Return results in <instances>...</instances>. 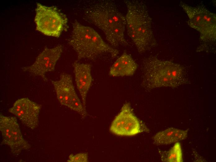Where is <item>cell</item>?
<instances>
[{
	"mask_svg": "<svg viewBox=\"0 0 216 162\" xmlns=\"http://www.w3.org/2000/svg\"><path fill=\"white\" fill-rule=\"evenodd\" d=\"M137 68V64L131 56L124 52L112 65L109 74L114 77L132 76Z\"/></svg>",
	"mask_w": 216,
	"mask_h": 162,
	"instance_id": "4fadbf2b",
	"label": "cell"
},
{
	"mask_svg": "<svg viewBox=\"0 0 216 162\" xmlns=\"http://www.w3.org/2000/svg\"><path fill=\"white\" fill-rule=\"evenodd\" d=\"M188 131V129L182 130L169 128L157 133L153 137V139L156 145H168L186 139Z\"/></svg>",
	"mask_w": 216,
	"mask_h": 162,
	"instance_id": "5bb4252c",
	"label": "cell"
},
{
	"mask_svg": "<svg viewBox=\"0 0 216 162\" xmlns=\"http://www.w3.org/2000/svg\"><path fill=\"white\" fill-rule=\"evenodd\" d=\"M142 86L151 90L161 87L176 88L186 81L184 70L180 65L151 56L142 64Z\"/></svg>",
	"mask_w": 216,
	"mask_h": 162,
	"instance_id": "3957f363",
	"label": "cell"
},
{
	"mask_svg": "<svg viewBox=\"0 0 216 162\" xmlns=\"http://www.w3.org/2000/svg\"><path fill=\"white\" fill-rule=\"evenodd\" d=\"M110 130L113 133L120 136H133L150 131L134 114L130 104L128 102L124 104L112 122Z\"/></svg>",
	"mask_w": 216,
	"mask_h": 162,
	"instance_id": "52a82bcc",
	"label": "cell"
},
{
	"mask_svg": "<svg viewBox=\"0 0 216 162\" xmlns=\"http://www.w3.org/2000/svg\"><path fill=\"white\" fill-rule=\"evenodd\" d=\"M73 66L75 83L81 96L83 105L86 109L87 94L92 80V66L90 64L74 61Z\"/></svg>",
	"mask_w": 216,
	"mask_h": 162,
	"instance_id": "7c38bea8",
	"label": "cell"
},
{
	"mask_svg": "<svg viewBox=\"0 0 216 162\" xmlns=\"http://www.w3.org/2000/svg\"><path fill=\"white\" fill-rule=\"evenodd\" d=\"M82 12L84 19L101 30L112 45L116 47L128 45L124 35L125 17L119 10L114 2L89 1L83 6Z\"/></svg>",
	"mask_w": 216,
	"mask_h": 162,
	"instance_id": "6da1fadb",
	"label": "cell"
},
{
	"mask_svg": "<svg viewBox=\"0 0 216 162\" xmlns=\"http://www.w3.org/2000/svg\"><path fill=\"white\" fill-rule=\"evenodd\" d=\"M179 5L189 18V26L198 31L201 39L214 41L216 39V15L203 6L192 7L181 2Z\"/></svg>",
	"mask_w": 216,
	"mask_h": 162,
	"instance_id": "8992f818",
	"label": "cell"
},
{
	"mask_svg": "<svg viewBox=\"0 0 216 162\" xmlns=\"http://www.w3.org/2000/svg\"><path fill=\"white\" fill-rule=\"evenodd\" d=\"M63 50L61 45H58L52 48H45L32 65L23 67L22 69L34 75L40 76L46 81L47 79L45 76L46 73L54 70Z\"/></svg>",
	"mask_w": 216,
	"mask_h": 162,
	"instance_id": "30bf717a",
	"label": "cell"
},
{
	"mask_svg": "<svg viewBox=\"0 0 216 162\" xmlns=\"http://www.w3.org/2000/svg\"><path fill=\"white\" fill-rule=\"evenodd\" d=\"M40 109L39 105L24 98L16 100L9 111L17 117L26 126L34 129L38 126Z\"/></svg>",
	"mask_w": 216,
	"mask_h": 162,
	"instance_id": "8fae6325",
	"label": "cell"
},
{
	"mask_svg": "<svg viewBox=\"0 0 216 162\" xmlns=\"http://www.w3.org/2000/svg\"><path fill=\"white\" fill-rule=\"evenodd\" d=\"M51 81L60 103L77 112L82 117H86V109L76 93L72 76L62 73L58 79Z\"/></svg>",
	"mask_w": 216,
	"mask_h": 162,
	"instance_id": "ba28073f",
	"label": "cell"
},
{
	"mask_svg": "<svg viewBox=\"0 0 216 162\" xmlns=\"http://www.w3.org/2000/svg\"><path fill=\"white\" fill-rule=\"evenodd\" d=\"M35 12L37 31L45 35L58 38L67 30V18L56 7L37 2Z\"/></svg>",
	"mask_w": 216,
	"mask_h": 162,
	"instance_id": "5b68a950",
	"label": "cell"
},
{
	"mask_svg": "<svg viewBox=\"0 0 216 162\" xmlns=\"http://www.w3.org/2000/svg\"><path fill=\"white\" fill-rule=\"evenodd\" d=\"M88 155L87 153H82L76 155L71 154L69 156L68 162H87Z\"/></svg>",
	"mask_w": 216,
	"mask_h": 162,
	"instance_id": "2e32d148",
	"label": "cell"
},
{
	"mask_svg": "<svg viewBox=\"0 0 216 162\" xmlns=\"http://www.w3.org/2000/svg\"><path fill=\"white\" fill-rule=\"evenodd\" d=\"M125 16L128 34L140 53L155 46L157 42L152 26V19L143 1L125 0Z\"/></svg>",
	"mask_w": 216,
	"mask_h": 162,
	"instance_id": "7a4b0ae2",
	"label": "cell"
},
{
	"mask_svg": "<svg viewBox=\"0 0 216 162\" xmlns=\"http://www.w3.org/2000/svg\"><path fill=\"white\" fill-rule=\"evenodd\" d=\"M0 130L2 142L8 145L14 154H19L22 151L30 148V145L22 136L15 117L5 116L1 113Z\"/></svg>",
	"mask_w": 216,
	"mask_h": 162,
	"instance_id": "9c48e42d",
	"label": "cell"
},
{
	"mask_svg": "<svg viewBox=\"0 0 216 162\" xmlns=\"http://www.w3.org/2000/svg\"><path fill=\"white\" fill-rule=\"evenodd\" d=\"M159 152L162 162H182V155L180 143L176 142L173 146L169 150L162 151L159 150Z\"/></svg>",
	"mask_w": 216,
	"mask_h": 162,
	"instance_id": "9a60e30c",
	"label": "cell"
},
{
	"mask_svg": "<svg viewBox=\"0 0 216 162\" xmlns=\"http://www.w3.org/2000/svg\"><path fill=\"white\" fill-rule=\"evenodd\" d=\"M68 42L76 52L78 60H93L105 53L115 58L119 53L117 50L105 42L93 29L81 24L76 20L73 24Z\"/></svg>",
	"mask_w": 216,
	"mask_h": 162,
	"instance_id": "277c9868",
	"label": "cell"
}]
</instances>
